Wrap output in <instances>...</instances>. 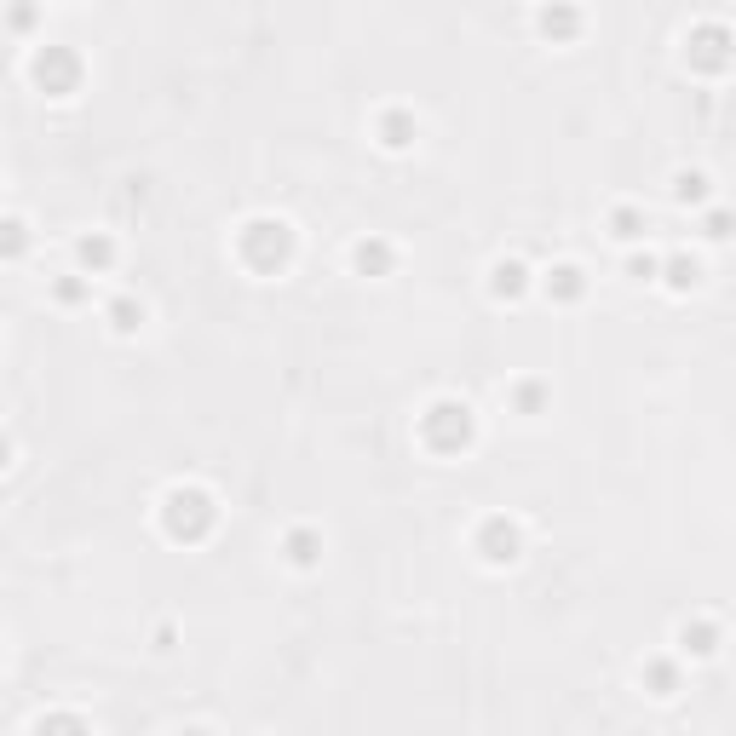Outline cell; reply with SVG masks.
<instances>
[{
  "instance_id": "obj_13",
  "label": "cell",
  "mask_w": 736,
  "mask_h": 736,
  "mask_svg": "<svg viewBox=\"0 0 736 736\" xmlns=\"http://www.w3.org/2000/svg\"><path fill=\"white\" fill-rule=\"evenodd\" d=\"M35 736H92V731L81 713H46V719H35Z\"/></svg>"
},
{
  "instance_id": "obj_24",
  "label": "cell",
  "mask_w": 736,
  "mask_h": 736,
  "mask_svg": "<svg viewBox=\"0 0 736 736\" xmlns=\"http://www.w3.org/2000/svg\"><path fill=\"white\" fill-rule=\"evenodd\" d=\"M81 294H87V282H75V276H64V282H58V299H64V305H75Z\"/></svg>"
},
{
  "instance_id": "obj_25",
  "label": "cell",
  "mask_w": 736,
  "mask_h": 736,
  "mask_svg": "<svg viewBox=\"0 0 736 736\" xmlns=\"http://www.w3.org/2000/svg\"><path fill=\"white\" fill-rule=\"evenodd\" d=\"M6 460H12V443H6V432H0V472H6Z\"/></svg>"
},
{
  "instance_id": "obj_8",
  "label": "cell",
  "mask_w": 736,
  "mask_h": 736,
  "mask_svg": "<svg viewBox=\"0 0 736 736\" xmlns=\"http://www.w3.org/2000/svg\"><path fill=\"white\" fill-rule=\"evenodd\" d=\"M351 265H357L363 276H386L391 271V242H380V236L357 242V248H351Z\"/></svg>"
},
{
  "instance_id": "obj_11",
  "label": "cell",
  "mask_w": 736,
  "mask_h": 736,
  "mask_svg": "<svg viewBox=\"0 0 736 736\" xmlns=\"http://www.w3.org/2000/svg\"><path fill=\"white\" fill-rule=\"evenodd\" d=\"M547 294L564 299V305L587 294V276H581V265H552V271H547Z\"/></svg>"
},
{
  "instance_id": "obj_17",
  "label": "cell",
  "mask_w": 736,
  "mask_h": 736,
  "mask_svg": "<svg viewBox=\"0 0 736 736\" xmlns=\"http://www.w3.org/2000/svg\"><path fill=\"white\" fill-rule=\"evenodd\" d=\"M679 639H685L690 656H713V644H719V627H713V621H696V627H690V621H685V633H679Z\"/></svg>"
},
{
  "instance_id": "obj_14",
  "label": "cell",
  "mask_w": 736,
  "mask_h": 736,
  "mask_svg": "<svg viewBox=\"0 0 736 736\" xmlns=\"http://www.w3.org/2000/svg\"><path fill=\"white\" fill-rule=\"evenodd\" d=\"M656 271L667 276V288H690V282H696V276H702V265H696V259H690V253H673V259H662V265H656Z\"/></svg>"
},
{
  "instance_id": "obj_22",
  "label": "cell",
  "mask_w": 736,
  "mask_h": 736,
  "mask_svg": "<svg viewBox=\"0 0 736 736\" xmlns=\"http://www.w3.org/2000/svg\"><path fill=\"white\" fill-rule=\"evenodd\" d=\"M702 173H679V202H702Z\"/></svg>"
},
{
  "instance_id": "obj_1",
  "label": "cell",
  "mask_w": 736,
  "mask_h": 736,
  "mask_svg": "<svg viewBox=\"0 0 736 736\" xmlns=\"http://www.w3.org/2000/svg\"><path fill=\"white\" fill-rule=\"evenodd\" d=\"M213 524H219V506H213L207 489L179 483V489H167V495H161V529H167L173 541H202Z\"/></svg>"
},
{
  "instance_id": "obj_4",
  "label": "cell",
  "mask_w": 736,
  "mask_h": 736,
  "mask_svg": "<svg viewBox=\"0 0 736 736\" xmlns=\"http://www.w3.org/2000/svg\"><path fill=\"white\" fill-rule=\"evenodd\" d=\"M29 75H35V87H41V92L69 98V92L81 87V58H75V46H35Z\"/></svg>"
},
{
  "instance_id": "obj_9",
  "label": "cell",
  "mask_w": 736,
  "mask_h": 736,
  "mask_svg": "<svg viewBox=\"0 0 736 736\" xmlns=\"http://www.w3.org/2000/svg\"><path fill=\"white\" fill-rule=\"evenodd\" d=\"M75 259H81L87 271H110V265H115V242L104 236V230H92V236L75 242Z\"/></svg>"
},
{
  "instance_id": "obj_5",
  "label": "cell",
  "mask_w": 736,
  "mask_h": 736,
  "mask_svg": "<svg viewBox=\"0 0 736 736\" xmlns=\"http://www.w3.org/2000/svg\"><path fill=\"white\" fill-rule=\"evenodd\" d=\"M478 552L489 564H512L518 552H524V529L512 524V518H483L478 524Z\"/></svg>"
},
{
  "instance_id": "obj_21",
  "label": "cell",
  "mask_w": 736,
  "mask_h": 736,
  "mask_svg": "<svg viewBox=\"0 0 736 736\" xmlns=\"http://www.w3.org/2000/svg\"><path fill=\"white\" fill-rule=\"evenodd\" d=\"M512 403H518V409H524V414H535V409H541V403H547V386H541V380H524V386L512 391Z\"/></svg>"
},
{
  "instance_id": "obj_2",
  "label": "cell",
  "mask_w": 736,
  "mask_h": 736,
  "mask_svg": "<svg viewBox=\"0 0 736 736\" xmlns=\"http://www.w3.org/2000/svg\"><path fill=\"white\" fill-rule=\"evenodd\" d=\"M236 253H242L248 271L271 276L294 259V230H288V219H248V225L236 230Z\"/></svg>"
},
{
  "instance_id": "obj_15",
  "label": "cell",
  "mask_w": 736,
  "mask_h": 736,
  "mask_svg": "<svg viewBox=\"0 0 736 736\" xmlns=\"http://www.w3.org/2000/svg\"><path fill=\"white\" fill-rule=\"evenodd\" d=\"M29 253V225L23 219H0V259H23Z\"/></svg>"
},
{
  "instance_id": "obj_3",
  "label": "cell",
  "mask_w": 736,
  "mask_h": 736,
  "mask_svg": "<svg viewBox=\"0 0 736 736\" xmlns=\"http://www.w3.org/2000/svg\"><path fill=\"white\" fill-rule=\"evenodd\" d=\"M472 432H478V420H472V409L460 397H437L432 409L420 414V437H426L432 455H460L472 443Z\"/></svg>"
},
{
  "instance_id": "obj_10",
  "label": "cell",
  "mask_w": 736,
  "mask_h": 736,
  "mask_svg": "<svg viewBox=\"0 0 736 736\" xmlns=\"http://www.w3.org/2000/svg\"><path fill=\"white\" fill-rule=\"evenodd\" d=\"M489 276H495L489 288H495L501 299H518V294L529 288V265H524V259H501V265H495Z\"/></svg>"
},
{
  "instance_id": "obj_7",
  "label": "cell",
  "mask_w": 736,
  "mask_h": 736,
  "mask_svg": "<svg viewBox=\"0 0 736 736\" xmlns=\"http://www.w3.org/2000/svg\"><path fill=\"white\" fill-rule=\"evenodd\" d=\"M282 552H288V564H299V570H311V564H317L322 558V535L317 529H288V541H282Z\"/></svg>"
},
{
  "instance_id": "obj_26",
  "label": "cell",
  "mask_w": 736,
  "mask_h": 736,
  "mask_svg": "<svg viewBox=\"0 0 736 736\" xmlns=\"http://www.w3.org/2000/svg\"><path fill=\"white\" fill-rule=\"evenodd\" d=\"M179 736H213V731H202V725H190V731H179Z\"/></svg>"
},
{
  "instance_id": "obj_23",
  "label": "cell",
  "mask_w": 736,
  "mask_h": 736,
  "mask_svg": "<svg viewBox=\"0 0 736 736\" xmlns=\"http://www.w3.org/2000/svg\"><path fill=\"white\" fill-rule=\"evenodd\" d=\"M656 265H662V259H650V253H633V259H627V276L650 282V276H656Z\"/></svg>"
},
{
  "instance_id": "obj_16",
  "label": "cell",
  "mask_w": 736,
  "mask_h": 736,
  "mask_svg": "<svg viewBox=\"0 0 736 736\" xmlns=\"http://www.w3.org/2000/svg\"><path fill=\"white\" fill-rule=\"evenodd\" d=\"M138 322H144V305H138L133 294H121V299H110V328H115V334H133Z\"/></svg>"
},
{
  "instance_id": "obj_18",
  "label": "cell",
  "mask_w": 736,
  "mask_h": 736,
  "mask_svg": "<svg viewBox=\"0 0 736 736\" xmlns=\"http://www.w3.org/2000/svg\"><path fill=\"white\" fill-rule=\"evenodd\" d=\"M610 236H616V242L644 236V213H639V207H616V213H610Z\"/></svg>"
},
{
  "instance_id": "obj_20",
  "label": "cell",
  "mask_w": 736,
  "mask_h": 736,
  "mask_svg": "<svg viewBox=\"0 0 736 736\" xmlns=\"http://www.w3.org/2000/svg\"><path fill=\"white\" fill-rule=\"evenodd\" d=\"M541 29H547V35H575V29H581V12L552 6V12H541Z\"/></svg>"
},
{
  "instance_id": "obj_6",
  "label": "cell",
  "mask_w": 736,
  "mask_h": 736,
  "mask_svg": "<svg viewBox=\"0 0 736 736\" xmlns=\"http://www.w3.org/2000/svg\"><path fill=\"white\" fill-rule=\"evenodd\" d=\"M690 46H696V58H702L708 69H719L725 58H731V52H725V46H731V29H725V23H702V29L690 35Z\"/></svg>"
},
{
  "instance_id": "obj_12",
  "label": "cell",
  "mask_w": 736,
  "mask_h": 736,
  "mask_svg": "<svg viewBox=\"0 0 736 736\" xmlns=\"http://www.w3.org/2000/svg\"><path fill=\"white\" fill-rule=\"evenodd\" d=\"M380 144H386V150L414 144V115L409 110H386V115H380Z\"/></svg>"
},
{
  "instance_id": "obj_19",
  "label": "cell",
  "mask_w": 736,
  "mask_h": 736,
  "mask_svg": "<svg viewBox=\"0 0 736 736\" xmlns=\"http://www.w3.org/2000/svg\"><path fill=\"white\" fill-rule=\"evenodd\" d=\"M644 685L656 690V696H673V685H679V667H673V662H644Z\"/></svg>"
}]
</instances>
